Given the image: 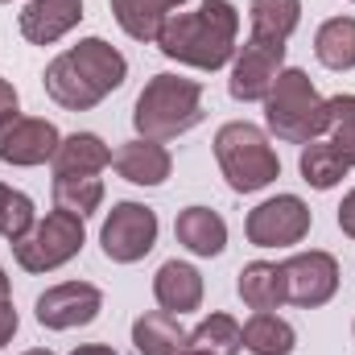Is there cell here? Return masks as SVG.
<instances>
[{
    "instance_id": "cell-1",
    "label": "cell",
    "mask_w": 355,
    "mask_h": 355,
    "mask_svg": "<svg viewBox=\"0 0 355 355\" xmlns=\"http://www.w3.org/2000/svg\"><path fill=\"white\" fill-rule=\"evenodd\" d=\"M240 37V12L232 0H202L194 12H174L162 33L157 50L194 71H219L236 58Z\"/></svg>"
},
{
    "instance_id": "cell-2",
    "label": "cell",
    "mask_w": 355,
    "mask_h": 355,
    "mask_svg": "<svg viewBox=\"0 0 355 355\" xmlns=\"http://www.w3.org/2000/svg\"><path fill=\"white\" fill-rule=\"evenodd\" d=\"M202 116H207L202 112V83L182 79V75H153L132 107V124H137L141 141H157V145L198 128Z\"/></svg>"
},
{
    "instance_id": "cell-3",
    "label": "cell",
    "mask_w": 355,
    "mask_h": 355,
    "mask_svg": "<svg viewBox=\"0 0 355 355\" xmlns=\"http://www.w3.org/2000/svg\"><path fill=\"white\" fill-rule=\"evenodd\" d=\"M265 120L268 132L285 145H310L331 128V107L318 95V87L310 83L306 71L285 67L277 75L272 91L265 95Z\"/></svg>"
},
{
    "instance_id": "cell-4",
    "label": "cell",
    "mask_w": 355,
    "mask_h": 355,
    "mask_svg": "<svg viewBox=\"0 0 355 355\" xmlns=\"http://www.w3.org/2000/svg\"><path fill=\"white\" fill-rule=\"evenodd\" d=\"M215 162L236 194H257L281 178V157L268 145L265 128L248 120H232L215 132Z\"/></svg>"
},
{
    "instance_id": "cell-5",
    "label": "cell",
    "mask_w": 355,
    "mask_h": 355,
    "mask_svg": "<svg viewBox=\"0 0 355 355\" xmlns=\"http://www.w3.org/2000/svg\"><path fill=\"white\" fill-rule=\"evenodd\" d=\"M87 244V232H83V219L71 215V211H50L46 219L33 223L29 236H21L12 244V257L25 272H54L67 261H75Z\"/></svg>"
},
{
    "instance_id": "cell-6",
    "label": "cell",
    "mask_w": 355,
    "mask_h": 355,
    "mask_svg": "<svg viewBox=\"0 0 355 355\" xmlns=\"http://www.w3.org/2000/svg\"><path fill=\"white\" fill-rule=\"evenodd\" d=\"M157 244V211L145 202H116L99 227V248L112 265H137Z\"/></svg>"
},
{
    "instance_id": "cell-7",
    "label": "cell",
    "mask_w": 355,
    "mask_h": 355,
    "mask_svg": "<svg viewBox=\"0 0 355 355\" xmlns=\"http://www.w3.org/2000/svg\"><path fill=\"white\" fill-rule=\"evenodd\" d=\"M281 71H285V42L248 33L244 46H236L227 91L236 103H265V95L272 91Z\"/></svg>"
},
{
    "instance_id": "cell-8",
    "label": "cell",
    "mask_w": 355,
    "mask_h": 355,
    "mask_svg": "<svg viewBox=\"0 0 355 355\" xmlns=\"http://www.w3.org/2000/svg\"><path fill=\"white\" fill-rule=\"evenodd\" d=\"M310 207L297 198V194H277V198H265L257 211H248V244L257 248H293L310 236Z\"/></svg>"
},
{
    "instance_id": "cell-9",
    "label": "cell",
    "mask_w": 355,
    "mask_h": 355,
    "mask_svg": "<svg viewBox=\"0 0 355 355\" xmlns=\"http://www.w3.org/2000/svg\"><path fill=\"white\" fill-rule=\"evenodd\" d=\"M285 302L293 306H306V310H318L335 297L339 289V261L322 248H310V252H297L289 257L285 265Z\"/></svg>"
},
{
    "instance_id": "cell-10",
    "label": "cell",
    "mask_w": 355,
    "mask_h": 355,
    "mask_svg": "<svg viewBox=\"0 0 355 355\" xmlns=\"http://www.w3.org/2000/svg\"><path fill=\"white\" fill-rule=\"evenodd\" d=\"M103 310V293L91 285V281H62V285H50L33 314L46 331H75V327H87L99 318Z\"/></svg>"
},
{
    "instance_id": "cell-11",
    "label": "cell",
    "mask_w": 355,
    "mask_h": 355,
    "mask_svg": "<svg viewBox=\"0 0 355 355\" xmlns=\"http://www.w3.org/2000/svg\"><path fill=\"white\" fill-rule=\"evenodd\" d=\"M62 137L50 120L37 116H12L0 124V162L4 166H42L54 162Z\"/></svg>"
},
{
    "instance_id": "cell-12",
    "label": "cell",
    "mask_w": 355,
    "mask_h": 355,
    "mask_svg": "<svg viewBox=\"0 0 355 355\" xmlns=\"http://www.w3.org/2000/svg\"><path fill=\"white\" fill-rule=\"evenodd\" d=\"M67 58H71V67L79 71V79L99 99H107L116 87H124V79H128V58L116 46H107L103 37H83L79 46L67 50Z\"/></svg>"
},
{
    "instance_id": "cell-13",
    "label": "cell",
    "mask_w": 355,
    "mask_h": 355,
    "mask_svg": "<svg viewBox=\"0 0 355 355\" xmlns=\"http://www.w3.org/2000/svg\"><path fill=\"white\" fill-rule=\"evenodd\" d=\"M79 21H83V0H29L21 8V37L33 46H54Z\"/></svg>"
},
{
    "instance_id": "cell-14",
    "label": "cell",
    "mask_w": 355,
    "mask_h": 355,
    "mask_svg": "<svg viewBox=\"0 0 355 355\" xmlns=\"http://www.w3.org/2000/svg\"><path fill=\"white\" fill-rule=\"evenodd\" d=\"M112 166H116V174L124 178V182H132V186H162L170 178V170H174V157H170L166 145L137 137V141H128V145H120L112 153Z\"/></svg>"
},
{
    "instance_id": "cell-15",
    "label": "cell",
    "mask_w": 355,
    "mask_h": 355,
    "mask_svg": "<svg viewBox=\"0 0 355 355\" xmlns=\"http://www.w3.org/2000/svg\"><path fill=\"white\" fill-rule=\"evenodd\" d=\"M153 297L174 318L198 310L202 306V272L194 265H186V261H166L157 268V277H153Z\"/></svg>"
},
{
    "instance_id": "cell-16",
    "label": "cell",
    "mask_w": 355,
    "mask_h": 355,
    "mask_svg": "<svg viewBox=\"0 0 355 355\" xmlns=\"http://www.w3.org/2000/svg\"><path fill=\"white\" fill-rule=\"evenodd\" d=\"M174 236L178 244L186 252H194V257H219L227 248V223L211 207H186L174 219Z\"/></svg>"
},
{
    "instance_id": "cell-17",
    "label": "cell",
    "mask_w": 355,
    "mask_h": 355,
    "mask_svg": "<svg viewBox=\"0 0 355 355\" xmlns=\"http://www.w3.org/2000/svg\"><path fill=\"white\" fill-rule=\"evenodd\" d=\"M54 178H83V174H99L112 166V149L95 137V132H71L62 137L58 153H54Z\"/></svg>"
},
{
    "instance_id": "cell-18",
    "label": "cell",
    "mask_w": 355,
    "mask_h": 355,
    "mask_svg": "<svg viewBox=\"0 0 355 355\" xmlns=\"http://www.w3.org/2000/svg\"><path fill=\"white\" fill-rule=\"evenodd\" d=\"M186 0H112V17L120 21V29L132 42H157L162 25L174 17Z\"/></svg>"
},
{
    "instance_id": "cell-19",
    "label": "cell",
    "mask_w": 355,
    "mask_h": 355,
    "mask_svg": "<svg viewBox=\"0 0 355 355\" xmlns=\"http://www.w3.org/2000/svg\"><path fill=\"white\" fill-rule=\"evenodd\" d=\"M186 331L178 327L174 314L166 310H153V314H141L132 322V347L141 355H182L186 352Z\"/></svg>"
},
{
    "instance_id": "cell-20",
    "label": "cell",
    "mask_w": 355,
    "mask_h": 355,
    "mask_svg": "<svg viewBox=\"0 0 355 355\" xmlns=\"http://www.w3.org/2000/svg\"><path fill=\"white\" fill-rule=\"evenodd\" d=\"M236 289H240V297H244L248 310H277L285 302V272H281V265L252 261V265L240 268Z\"/></svg>"
},
{
    "instance_id": "cell-21",
    "label": "cell",
    "mask_w": 355,
    "mask_h": 355,
    "mask_svg": "<svg viewBox=\"0 0 355 355\" xmlns=\"http://www.w3.org/2000/svg\"><path fill=\"white\" fill-rule=\"evenodd\" d=\"M314 54L327 71H355V17H331L314 33Z\"/></svg>"
},
{
    "instance_id": "cell-22",
    "label": "cell",
    "mask_w": 355,
    "mask_h": 355,
    "mask_svg": "<svg viewBox=\"0 0 355 355\" xmlns=\"http://www.w3.org/2000/svg\"><path fill=\"white\" fill-rule=\"evenodd\" d=\"M297 170H302V182L306 186H314V190H335L343 178H347V162H343V153L327 141H310V145H302V157H297Z\"/></svg>"
},
{
    "instance_id": "cell-23",
    "label": "cell",
    "mask_w": 355,
    "mask_h": 355,
    "mask_svg": "<svg viewBox=\"0 0 355 355\" xmlns=\"http://www.w3.org/2000/svg\"><path fill=\"white\" fill-rule=\"evenodd\" d=\"M244 347L252 355H289L297 347V335L285 318H277L272 310H257L244 322Z\"/></svg>"
},
{
    "instance_id": "cell-24",
    "label": "cell",
    "mask_w": 355,
    "mask_h": 355,
    "mask_svg": "<svg viewBox=\"0 0 355 355\" xmlns=\"http://www.w3.org/2000/svg\"><path fill=\"white\" fill-rule=\"evenodd\" d=\"M186 347L207 352V355H236V352H244V327L232 314H211V318H202L190 331Z\"/></svg>"
},
{
    "instance_id": "cell-25",
    "label": "cell",
    "mask_w": 355,
    "mask_h": 355,
    "mask_svg": "<svg viewBox=\"0 0 355 355\" xmlns=\"http://www.w3.org/2000/svg\"><path fill=\"white\" fill-rule=\"evenodd\" d=\"M248 21H252V33L289 42V33L302 25V0H252Z\"/></svg>"
},
{
    "instance_id": "cell-26",
    "label": "cell",
    "mask_w": 355,
    "mask_h": 355,
    "mask_svg": "<svg viewBox=\"0 0 355 355\" xmlns=\"http://www.w3.org/2000/svg\"><path fill=\"white\" fill-rule=\"evenodd\" d=\"M103 202V182L95 174H83V178H54V207L58 211H71L79 219H87L99 211Z\"/></svg>"
},
{
    "instance_id": "cell-27",
    "label": "cell",
    "mask_w": 355,
    "mask_h": 355,
    "mask_svg": "<svg viewBox=\"0 0 355 355\" xmlns=\"http://www.w3.org/2000/svg\"><path fill=\"white\" fill-rule=\"evenodd\" d=\"M33 223H37L33 198L0 182V236H4L8 244H17L21 236H29V232H33Z\"/></svg>"
},
{
    "instance_id": "cell-28",
    "label": "cell",
    "mask_w": 355,
    "mask_h": 355,
    "mask_svg": "<svg viewBox=\"0 0 355 355\" xmlns=\"http://www.w3.org/2000/svg\"><path fill=\"white\" fill-rule=\"evenodd\" d=\"M327 107H331V145L343 153V162L355 166V95H335V99H327Z\"/></svg>"
},
{
    "instance_id": "cell-29",
    "label": "cell",
    "mask_w": 355,
    "mask_h": 355,
    "mask_svg": "<svg viewBox=\"0 0 355 355\" xmlns=\"http://www.w3.org/2000/svg\"><path fill=\"white\" fill-rule=\"evenodd\" d=\"M12 116H21V99H17V87L8 79H0V124Z\"/></svg>"
},
{
    "instance_id": "cell-30",
    "label": "cell",
    "mask_w": 355,
    "mask_h": 355,
    "mask_svg": "<svg viewBox=\"0 0 355 355\" xmlns=\"http://www.w3.org/2000/svg\"><path fill=\"white\" fill-rule=\"evenodd\" d=\"M17 327H21V318H17V310H12V297H8V302H0V347H4V343H12Z\"/></svg>"
},
{
    "instance_id": "cell-31",
    "label": "cell",
    "mask_w": 355,
    "mask_h": 355,
    "mask_svg": "<svg viewBox=\"0 0 355 355\" xmlns=\"http://www.w3.org/2000/svg\"><path fill=\"white\" fill-rule=\"evenodd\" d=\"M339 227H343V236H347V240H355V190L339 202Z\"/></svg>"
},
{
    "instance_id": "cell-32",
    "label": "cell",
    "mask_w": 355,
    "mask_h": 355,
    "mask_svg": "<svg viewBox=\"0 0 355 355\" xmlns=\"http://www.w3.org/2000/svg\"><path fill=\"white\" fill-rule=\"evenodd\" d=\"M71 355H116L112 347H103V343H83V347H75Z\"/></svg>"
},
{
    "instance_id": "cell-33",
    "label": "cell",
    "mask_w": 355,
    "mask_h": 355,
    "mask_svg": "<svg viewBox=\"0 0 355 355\" xmlns=\"http://www.w3.org/2000/svg\"><path fill=\"white\" fill-rule=\"evenodd\" d=\"M12 293H8V277H4V265H0V302H8Z\"/></svg>"
},
{
    "instance_id": "cell-34",
    "label": "cell",
    "mask_w": 355,
    "mask_h": 355,
    "mask_svg": "<svg viewBox=\"0 0 355 355\" xmlns=\"http://www.w3.org/2000/svg\"><path fill=\"white\" fill-rule=\"evenodd\" d=\"M25 355H54V352H46V347H33V352H25Z\"/></svg>"
},
{
    "instance_id": "cell-35",
    "label": "cell",
    "mask_w": 355,
    "mask_h": 355,
    "mask_svg": "<svg viewBox=\"0 0 355 355\" xmlns=\"http://www.w3.org/2000/svg\"><path fill=\"white\" fill-rule=\"evenodd\" d=\"M182 355H207V352H194V347H186V352H182Z\"/></svg>"
},
{
    "instance_id": "cell-36",
    "label": "cell",
    "mask_w": 355,
    "mask_h": 355,
    "mask_svg": "<svg viewBox=\"0 0 355 355\" xmlns=\"http://www.w3.org/2000/svg\"><path fill=\"white\" fill-rule=\"evenodd\" d=\"M0 4H8V0H0Z\"/></svg>"
}]
</instances>
